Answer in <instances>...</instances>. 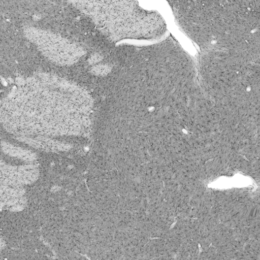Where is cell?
Instances as JSON below:
<instances>
[{
    "label": "cell",
    "mask_w": 260,
    "mask_h": 260,
    "mask_svg": "<svg viewBox=\"0 0 260 260\" xmlns=\"http://www.w3.org/2000/svg\"><path fill=\"white\" fill-rule=\"evenodd\" d=\"M30 86L4 105V122L15 133L57 134L77 132L85 125L89 100L77 89H57L55 85Z\"/></svg>",
    "instance_id": "obj_1"
}]
</instances>
